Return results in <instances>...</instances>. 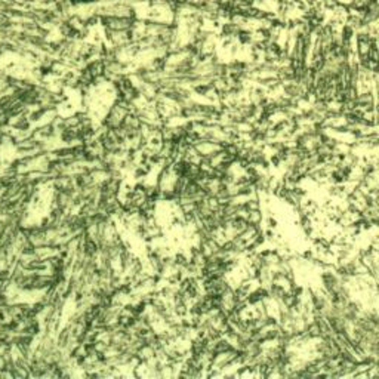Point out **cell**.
<instances>
[{
  "instance_id": "obj_1",
  "label": "cell",
  "mask_w": 379,
  "mask_h": 379,
  "mask_svg": "<svg viewBox=\"0 0 379 379\" xmlns=\"http://www.w3.org/2000/svg\"><path fill=\"white\" fill-rule=\"evenodd\" d=\"M362 15L364 25L370 27V25H378L379 24V2H375L372 5H369L366 9H363L362 12H359Z\"/></svg>"
}]
</instances>
